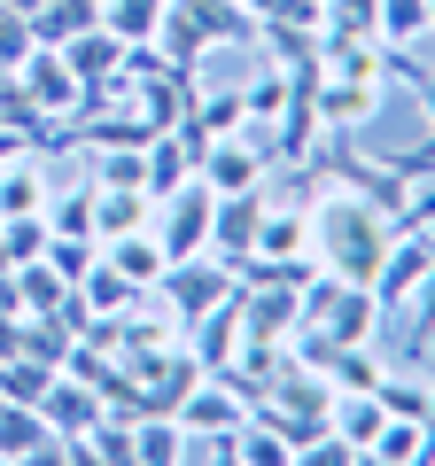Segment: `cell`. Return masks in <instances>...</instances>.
Here are the masks:
<instances>
[{"mask_svg": "<svg viewBox=\"0 0 435 466\" xmlns=\"http://www.w3.org/2000/svg\"><path fill=\"white\" fill-rule=\"evenodd\" d=\"M389 210H373L366 195H350V187H319L311 195V265H327L335 280H373V265L389 257Z\"/></svg>", "mask_w": 435, "mask_h": 466, "instance_id": "obj_1", "label": "cell"}, {"mask_svg": "<svg viewBox=\"0 0 435 466\" xmlns=\"http://www.w3.org/2000/svg\"><path fill=\"white\" fill-rule=\"evenodd\" d=\"M234 265H226V257H210V249H195V257H171L164 265V280H156V296L171 303V319H179V334L195 327L202 311H210V303H226L234 296Z\"/></svg>", "mask_w": 435, "mask_h": 466, "instance_id": "obj_2", "label": "cell"}, {"mask_svg": "<svg viewBox=\"0 0 435 466\" xmlns=\"http://www.w3.org/2000/svg\"><path fill=\"white\" fill-rule=\"evenodd\" d=\"M210 187L202 179H179L171 195H156V241H164V257H195L210 249Z\"/></svg>", "mask_w": 435, "mask_h": 466, "instance_id": "obj_3", "label": "cell"}, {"mask_svg": "<svg viewBox=\"0 0 435 466\" xmlns=\"http://www.w3.org/2000/svg\"><path fill=\"white\" fill-rule=\"evenodd\" d=\"M195 179L210 187V195H241V187H265V179H272V156H265V140L226 133V140H202Z\"/></svg>", "mask_w": 435, "mask_h": 466, "instance_id": "obj_4", "label": "cell"}, {"mask_svg": "<svg viewBox=\"0 0 435 466\" xmlns=\"http://www.w3.org/2000/svg\"><path fill=\"white\" fill-rule=\"evenodd\" d=\"M171 420H179L187 435H234L241 420H249V397H241L234 373H202V381L171 404Z\"/></svg>", "mask_w": 435, "mask_h": 466, "instance_id": "obj_5", "label": "cell"}, {"mask_svg": "<svg viewBox=\"0 0 435 466\" xmlns=\"http://www.w3.org/2000/svg\"><path fill=\"white\" fill-rule=\"evenodd\" d=\"M16 78H24V94L39 101V116H47V125H70V116L86 109V86L70 78L63 47H32V55L16 63Z\"/></svg>", "mask_w": 435, "mask_h": 466, "instance_id": "obj_6", "label": "cell"}, {"mask_svg": "<svg viewBox=\"0 0 435 466\" xmlns=\"http://www.w3.org/2000/svg\"><path fill=\"white\" fill-rule=\"evenodd\" d=\"M311 101H319V125H327V133H358V125H373V116H381V78H350V70H319Z\"/></svg>", "mask_w": 435, "mask_h": 466, "instance_id": "obj_7", "label": "cell"}, {"mask_svg": "<svg viewBox=\"0 0 435 466\" xmlns=\"http://www.w3.org/2000/svg\"><path fill=\"white\" fill-rule=\"evenodd\" d=\"M101 412H109V397H101L94 381H78V373H70V366L55 373L47 389H39V420H47V428H55V443H70V435H86V428H94Z\"/></svg>", "mask_w": 435, "mask_h": 466, "instance_id": "obj_8", "label": "cell"}, {"mask_svg": "<svg viewBox=\"0 0 435 466\" xmlns=\"http://www.w3.org/2000/svg\"><path fill=\"white\" fill-rule=\"evenodd\" d=\"M249 257H265V265H296V257H311V210H303V195L296 202H272L265 195V218H257Z\"/></svg>", "mask_w": 435, "mask_h": 466, "instance_id": "obj_9", "label": "cell"}, {"mask_svg": "<svg viewBox=\"0 0 435 466\" xmlns=\"http://www.w3.org/2000/svg\"><path fill=\"white\" fill-rule=\"evenodd\" d=\"M257 218H265V187H241V195H218L210 202V257L241 265L257 241Z\"/></svg>", "mask_w": 435, "mask_h": 466, "instance_id": "obj_10", "label": "cell"}, {"mask_svg": "<svg viewBox=\"0 0 435 466\" xmlns=\"http://www.w3.org/2000/svg\"><path fill=\"white\" fill-rule=\"evenodd\" d=\"M381 303H373V288H358V280H342L335 288V303L319 311V334L327 342H381Z\"/></svg>", "mask_w": 435, "mask_h": 466, "instance_id": "obj_11", "label": "cell"}, {"mask_svg": "<svg viewBox=\"0 0 435 466\" xmlns=\"http://www.w3.org/2000/svg\"><path fill=\"white\" fill-rule=\"evenodd\" d=\"M117 55H125V39L109 32V24H86V32H70L63 39V63H70V78L94 94V86H117Z\"/></svg>", "mask_w": 435, "mask_h": 466, "instance_id": "obj_12", "label": "cell"}, {"mask_svg": "<svg viewBox=\"0 0 435 466\" xmlns=\"http://www.w3.org/2000/svg\"><path fill=\"white\" fill-rule=\"evenodd\" d=\"M94 179V171H86ZM156 226V195L148 187H101L94 179V241H117V233H140Z\"/></svg>", "mask_w": 435, "mask_h": 466, "instance_id": "obj_13", "label": "cell"}, {"mask_svg": "<svg viewBox=\"0 0 435 466\" xmlns=\"http://www.w3.org/2000/svg\"><path fill=\"white\" fill-rule=\"evenodd\" d=\"M171 8H179L210 47H257V16L241 8V0H171Z\"/></svg>", "mask_w": 435, "mask_h": 466, "instance_id": "obj_14", "label": "cell"}, {"mask_svg": "<svg viewBox=\"0 0 435 466\" xmlns=\"http://www.w3.org/2000/svg\"><path fill=\"white\" fill-rule=\"evenodd\" d=\"M55 428L39 420V404H0V459L16 466V459H55Z\"/></svg>", "mask_w": 435, "mask_h": 466, "instance_id": "obj_15", "label": "cell"}, {"mask_svg": "<svg viewBox=\"0 0 435 466\" xmlns=\"http://www.w3.org/2000/svg\"><path fill=\"white\" fill-rule=\"evenodd\" d=\"M101 257H109V265H117L133 288H156V280H164V265H171V257H164V241H156V226L117 233V241H101Z\"/></svg>", "mask_w": 435, "mask_h": 466, "instance_id": "obj_16", "label": "cell"}, {"mask_svg": "<svg viewBox=\"0 0 435 466\" xmlns=\"http://www.w3.org/2000/svg\"><path fill=\"white\" fill-rule=\"evenodd\" d=\"M78 296H86V311H94V319H117V311H133L148 288H133L109 257H94V265H86V280H78Z\"/></svg>", "mask_w": 435, "mask_h": 466, "instance_id": "obj_17", "label": "cell"}, {"mask_svg": "<svg viewBox=\"0 0 435 466\" xmlns=\"http://www.w3.org/2000/svg\"><path fill=\"white\" fill-rule=\"evenodd\" d=\"M187 459V428L171 412H140L133 420V466H179Z\"/></svg>", "mask_w": 435, "mask_h": 466, "instance_id": "obj_18", "label": "cell"}, {"mask_svg": "<svg viewBox=\"0 0 435 466\" xmlns=\"http://www.w3.org/2000/svg\"><path fill=\"white\" fill-rule=\"evenodd\" d=\"M428 451V420H381L366 443V466H420Z\"/></svg>", "mask_w": 435, "mask_h": 466, "instance_id": "obj_19", "label": "cell"}, {"mask_svg": "<svg viewBox=\"0 0 435 466\" xmlns=\"http://www.w3.org/2000/svg\"><path fill=\"white\" fill-rule=\"evenodd\" d=\"M257 47H272L280 70L319 63V32H311V24H288V16H257Z\"/></svg>", "mask_w": 435, "mask_h": 466, "instance_id": "obj_20", "label": "cell"}, {"mask_svg": "<svg viewBox=\"0 0 435 466\" xmlns=\"http://www.w3.org/2000/svg\"><path fill=\"white\" fill-rule=\"evenodd\" d=\"M249 125V109H241V86H226V94H195V109H187V133L202 140H226Z\"/></svg>", "mask_w": 435, "mask_h": 466, "instance_id": "obj_21", "label": "cell"}, {"mask_svg": "<svg viewBox=\"0 0 435 466\" xmlns=\"http://www.w3.org/2000/svg\"><path fill=\"white\" fill-rule=\"evenodd\" d=\"M373 39L381 47H428V0H381V16H373Z\"/></svg>", "mask_w": 435, "mask_h": 466, "instance_id": "obj_22", "label": "cell"}, {"mask_svg": "<svg viewBox=\"0 0 435 466\" xmlns=\"http://www.w3.org/2000/svg\"><path fill=\"white\" fill-rule=\"evenodd\" d=\"M16 296H24V319H47V311H63L70 280L47 265V257H32V265H16Z\"/></svg>", "mask_w": 435, "mask_h": 466, "instance_id": "obj_23", "label": "cell"}, {"mask_svg": "<svg viewBox=\"0 0 435 466\" xmlns=\"http://www.w3.org/2000/svg\"><path fill=\"white\" fill-rule=\"evenodd\" d=\"M47 233H86V241H94V179L47 187Z\"/></svg>", "mask_w": 435, "mask_h": 466, "instance_id": "obj_24", "label": "cell"}, {"mask_svg": "<svg viewBox=\"0 0 435 466\" xmlns=\"http://www.w3.org/2000/svg\"><path fill=\"white\" fill-rule=\"evenodd\" d=\"M101 24H109L125 47H140V39H156V24H164V0H101Z\"/></svg>", "mask_w": 435, "mask_h": 466, "instance_id": "obj_25", "label": "cell"}, {"mask_svg": "<svg viewBox=\"0 0 435 466\" xmlns=\"http://www.w3.org/2000/svg\"><path fill=\"white\" fill-rule=\"evenodd\" d=\"M234 466H296V451H288V435H272L265 420H241L234 428Z\"/></svg>", "mask_w": 435, "mask_h": 466, "instance_id": "obj_26", "label": "cell"}, {"mask_svg": "<svg viewBox=\"0 0 435 466\" xmlns=\"http://www.w3.org/2000/svg\"><path fill=\"white\" fill-rule=\"evenodd\" d=\"M156 47H164V63H179V70H195L202 55H210V39H202L195 24H187L179 8H171V0H164V24H156Z\"/></svg>", "mask_w": 435, "mask_h": 466, "instance_id": "obj_27", "label": "cell"}, {"mask_svg": "<svg viewBox=\"0 0 435 466\" xmlns=\"http://www.w3.org/2000/svg\"><path fill=\"white\" fill-rule=\"evenodd\" d=\"M373 16H381V0H319V32L335 39H373Z\"/></svg>", "mask_w": 435, "mask_h": 466, "instance_id": "obj_28", "label": "cell"}, {"mask_svg": "<svg viewBox=\"0 0 435 466\" xmlns=\"http://www.w3.org/2000/svg\"><path fill=\"white\" fill-rule=\"evenodd\" d=\"M389 233H435V171H420L404 187V202L389 210Z\"/></svg>", "mask_w": 435, "mask_h": 466, "instance_id": "obj_29", "label": "cell"}, {"mask_svg": "<svg viewBox=\"0 0 435 466\" xmlns=\"http://www.w3.org/2000/svg\"><path fill=\"white\" fill-rule=\"evenodd\" d=\"M280 101H288V70H280V63L257 70V78L241 86V109H249V125H272V116H280Z\"/></svg>", "mask_w": 435, "mask_h": 466, "instance_id": "obj_30", "label": "cell"}, {"mask_svg": "<svg viewBox=\"0 0 435 466\" xmlns=\"http://www.w3.org/2000/svg\"><path fill=\"white\" fill-rule=\"evenodd\" d=\"M47 381H55V373L32 366V358H0V404H39Z\"/></svg>", "mask_w": 435, "mask_h": 466, "instance_id": "obj_31", "label": "cell"}, {"mask_svg": "<svg viewBox=\"0 0 435 466\" xmlns=\"http://www.w3.org/2000/svg\"><path fill=\"white\" fill-rule=\"evenodd\" d=\"M296 466H366V451H358L350 435H335V428H319L311 443H296Z\"/></svg>", "mask_w": 435, "mask_h": 466, "instance_id": "obj_32", "label": "cell"}, {"mask_svg": "<svg viewBox=\"0 0 435 466\" xmlns=\"http://www.w3.org/2000/svg\"><path fill=\"white\" fill-rule=\"evenodd\" d=\"M39 39H32V16H24V8H8V0H0V70H16L24 55H32Z\"/></svg>", "mask_w": 435, "mask_h": 466, "instance_id": "obj_33", "label": "cell"}, {"mask_svg": "<svg viewBox=\"0 0 435 466\" xmlns=\"http://www.w3.org/2000/svg\"><path fill=\"white\" fill-rule=\"evenodd\" d=\"M412 94H420V116H428V133H435V70L428 63L412 70Z\"/></svg>", "mask_w": 435, "mask_h": 466, "instance_id": "obj_34", "label": "cell"}, {"mask_svg": "<svg viewBox=\"0 0 435 466\" xmlns=\"http://www.w3.org/2000/svg\"><path fill=\"white\" fill-rule=\"evenodd\" d=\"M8 8H24V16H39V8H47V0H8Z\"/></svg>", "mask_w": 435, "mask_h": 466, "instance_id": "obj_35", "label": "cell"}, {"mask_svg": "<svg viewBox=\"0 0 435 466\" xmlns=\"http://www.w3.org/2000/svg\"><path fill=\"white\" fill-rule=\"evenodd\" d=\"M428 32H435V0H428Z\"/></svg>", "mask_w": 435, "mask_h": 466, "instance_id": "obj_36", "label": "cell"}, {"mask_svg": "<svg viewBox=\"0 0 435 466\" xmlns=\"http://www.w3.org/2000/svg\"><path fill=\"white\" fill-rule=\"evenodd\" d=\"M0 78H8V70H0Z\"/></svg>", "mask_w": 435, "mask_h": 466, "instance_id": "obj_37", "label": "cell"}]
</instances>
